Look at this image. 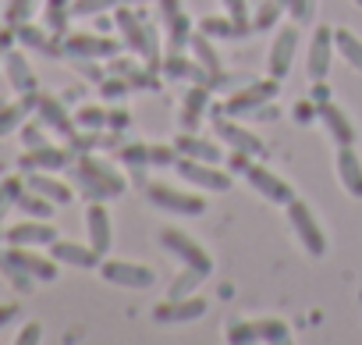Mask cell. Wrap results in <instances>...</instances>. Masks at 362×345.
I'll use <instances>...</instances> for the list:
<instances>
[{
	"label": "cell",
	"mask_w": 362,
	"mask_h": 345,
	"mask_svg": "<svg viewBox=\"0 0 362 345\" xmlns=\"http://www.w3.org/2000/svg\"><path fill=\"white\" fill-rule=\"evenodd\" d=\"M75 186L82 189V196L86 200H117L132 182H128V175H121V171L110 164V160H103V157H96V153H75Z\"/></svg>",
	"instance_id": "1"
},
{
	"label": "cell",
	"mask_w": 362,
	"mask_h": 345,
	"mask_svg": "<svg viewBox=\"0 0 362 345\" xmlns=\"http://www.w3.org/2000/svg\"><path fill=\"white\" fill-rule=\"evenodd\" d=\"M114 26H117L121 47H124L128 54H135L142 64H149V68L160 72V64H163V43H160V33H156L149 22H142V18H139L132 8H124V4L114 8Z\"/></svg>",
	"instance_id": "2"
},
{
	"label": "cell",
	"mask_w": 362,
	"mask_h": 345,
	"mask_svg": "<svg viewBox=\"0 0 362 345\" xmlns=\"http://www.w3.org/2000/svg\"><path fill=\"white\" fill-rule=\"evenodd\" d=\"M277 93H281V82L277 79H252V82H245L242 89H235L228 100H221L214 111H224V114H231V118H252V114H259V111H267L274 100H277Z\"/></svg>",
	"instance_id": "3"
},
{
	"label": "cell",
	"mask_w": 362,
	"mask_h": 345,
	"mask_svg": "<svg viewBox=\"0 0 362 345\" xmlns=\"http://www.w3.org/2000/svg\"><path fill=\"white\" fill-rule=\"evenodd\" d=\"M61 264L50 256V253H40V246H8L0 249V271L11 274V271H22L36 281H54L61 271Z\"/></svg>",
	"instance_id": "4"
},
{
	"label": "cell",
	"mask_w": 362,
	"mask_h": 345,
	"mask_svg": "<svg viewBox=\"0 0 362 345\" xmlns=\"http://www.w3.org/2000/svg\"><path fill=\"white\" fill-rule=\"evenodd\" d=\"M284 214H288V225H291V232H295V239L302 242V249L309 253V256H323L327 253V232H323V225L316 221V214H313V207L305 203V200H291V203H284Z\"/></svg>",
	"instance_id": "5"
},
{
	"label": "cell",
	"mask_w": 362,
	"mask_h": 345,
	"mask_svg": "<svg viewBox=\"0 0 362 345\" xmlns=\"http://www.w3.org/2000/svg\"><path fill=\"white\" fill-rule=\"evenodd\" d=\"M146 200L156 210H167V214H177V217L206 214V196L203 193H185V189H174L167 182H146Z\"/></svg>",
	"instance_id": "6"
},
{
	"label": "cell",
	"mask_w": 362,
	"mask_h": 345,
	"mask_svg": "<svg viewBox=\"0 0 362 345\" xmlns=\"http://www.w3.org/2000/svg\"><path fill=\"white\" fill-rule=\"evenodd\" d=\"M174 167H177L181 182L196 186L199 193H228V189H231V171H224L221 164L196 160V157H177Z\"/></svg>",
	"instance_id": "7"
},
{
	"label": "cell",
	"mask_w": 362,
	"mask_h": 345,
	"mask_svg": "<svg viewBox=\"0 0 362 345\" xmlns=\"http://www.w3.org/2000/svg\"><path fill=\"white\" fill-rule=\"evenodd\" d=\"M160 246H163V253H170L174 260H181V267H196V271H203V274L210 278L214 256H210L189 232H181V228H163V232H160Z\"/></svg>",
	"instance_id": "8"
},
{
	"label": "cell",
	"mask_w": 362,
	"mask_h": 345,
	"mask_svg": "<svg viewBox=\"0 0 362 345\" xmlns=\"http://www.w3.org/2000/svg\"><path fill=\"white\" fill-rule=\"evenodd\" d=\"M210 125H214V135H217L228 149H238V153H249V157H263V153H267L263 139H259L252 128H245L238 118H231V114H224V111H214Z\"/></svg>",
	"instance_id": "9"
},
{
	"label": "cell",
	"mask_w": 362,
	"mask_h": 345,
	"mask_svg": "<svg viewBox=\"0 0 362 345\" xmlns=\"http://www.w3.org/2000/svg\"><path fill=\"white\" fill-rule=\"evenodd\" d=\"M298 43H302V33H298V22H288V26H277L274 33V43H270V54H267V75L284 82L291 64H295V54H298Z\"/></svg>",
	"instance_id": "10"
},
{
	"label": "cell",
	"mask_w": 362,
	"mask_h": 345,
	"mask_svg": "<svg viewBox=\"0 0 362 345\" xmlns=\"http://www.w3.org/2000/svg\"><path fill=\"white\" fill-rule=\"evenodd\" d=\"M96 271H100L103 281L121 285V288H135V292L156 285V271L149 264H132V260H110V256H103Z\"/></svg>",
	"instance_id": "11"
},
{
	"label": "cell",
	"mask_w": 362,
	"mask_h": 345,
	"mask_svg": "<svg viewBox=\"0 0 362 345\" xmlns=\"http://www.w3.org/2000/svg\"><path fill=\"white\" fill-rule=\"evenodd\" d=\"M242 175H245V182H249L263 200H270V203H277V207H284V203H291V200H295V186H291L288 179H281L277 171H270L267 164L249 160V167L242 171Z\"/></svg>",
	"instance_id": "12"
},
{
	"label": "cell",
	"mask_w": 362,
	"mask_h": 345,
	"mask_svg": "<svg viewBox=\"0 0 362 345\" xmlns=\"http://www.w3.org/2000/svg\"><path fill=\"white\" fill-rule=\"evenodd\" d=\"M156 4H160L163 33H167V50H170V54L189 50L196 26H192V18L185 15V8H181V0H156Z\"/></svg>",
	"instance_id": "13"
},
{
	"label": "cell",
	"mask_w": 362,
	"mask_h": 345,
	"mask_svg": "<svg viewBox=\"0 0 362 345\" xmlns=\"http://www.w3.org/2000/svg\"><path fill=\"white\" fill-rule=\"evenodd\" d=\"M206 310H210V299H203V295H181V299H163V302H156L153 320H156V324L181 327V324L199 320Z\"/></svg>",
	"instance_id": "14"
},
{
	"label": "cell",
	"mask_w": 362,
	"mask_h": 345,
	"mask_svg": "<svg viewBox=\"0 0 362 345\" xmlns=\"http://www.w3.org/2000/svg\"><path fill=\"white\" fill-rule=\"evenodd\" d=\"M210 107H214V89H210V86L192 82V86H189V93L181 96L177 128H181V132H199V128H203V118H206V111H210Z\"/></svg>",
	"instance_id": "15"
},
{
	"label": "cell",
	"mask_w": 362,
	"mask_h": 345,
	"mask_svg": "<svg viewBox=\"0 0 362 345\" xmlns=\"http://www.w3.org/2000/svg\"><path fill=\"white\" fill-rule=\"evenodd\" d=\"M334 64V29L330 26H316L309 36V54H305V72L313 82L327 79Z\"/></svg>",
	"instance_id": "16"
},
{
	"label": "cell",
	"mask_w": 362,
	"mask_h": 345,
	"mask_svg": "<svg viewBox=\"0 0 362 345\" xmlns=\"http://www.w3.org/2000/svg\"><path fill=\"white\" fill-rule=\"evenodd\" d=\"M71 164H75V149H71L68 142H64V146L47 142V146L25 149L22 160H18L22 171H64V167H71Z\"/></svg>",
	"instance_id": "17"
},
{
	"label": "cell",
	"mask_w": 362,
	"mask_h": 345,
	"mask_svg": "<svg viewBox=\"0 0 362 345\" xmlns=\"http://www.w3.org/2000/svg\"><path fill=\"white\" fill-rule=\"evenodd\" d=\"M121 43V40H117ZM107 36L96 33H64V54L68 57H96V61H110L121 47Z\"/></svg>",
	"instance_id": "18"
},
{
	"label": "cell",
	"mask_w": 362,
	"mask_h": 345,
	"mask_svg": "<svg viewBox=\"0 0 362 345\" xmlns=\"http://www.w3.org/2000/svg\"><path fill=\"white\" fill-rule=\"evenodd\" d=\"M36 118L47 125V128H54L64 142H71L75 135H78V125H75V114H68V107H64V100H57V96H36Z\"/></svg>",
	"instance_id": "19"
},
{
	"label": "cell",
	"mask_w": 362,
	"mask_h": 345,
	"mask_svg": "<svg viewBox=\"0 0 362 345\" xmlns=\"http://www.w3.org/2000/svg\"><path fill=\"white\" fill-rule=\"evenodd\" d=\"M86 232H89V246L100 256H107L110 246H114V221H110V210H107L103 200H89V207H86Z\"/></svg>",
	"instance_id": "20"
},
{
	"label": "cell",
	"mask_w": 362,
	"mask_h": 345,
	"mask_svg": "<svg viewBox=\"0 0 362 345\" xmlns=\"http://www.w3.org/2000/svg\"><path fill=\"white\" fill-rule=\"evenodd\" d=\"M54 239H57V228L47 217H25V221L4 228L8 246H50Z\"/></svg>",
	"instance_id": "21"
},
{
	"label": "cell",
	"mask_w": 362,
	"mask_h": 345,
	"mask_svg": "<svg viewBox=\"0 0 362 345\" xmlns=\"http://www.w3.org/2000/svg\"><path fill=\"white\" fill-rule=\"evenodd\" d=\"M334 175L351 200H362V160L355 146H334Z\"/></svg>",
	"instance_id": "22"
},
{
	"label": "cell",
	"mask_w": 362,
	"mask_h": 345,
	"mask_svg": "<svg viewBox=\"0 0 362 345\" xmlns=\"http://www.w3.org/2000/svg\"><path fill=\"white\" fill-rule=\"evenodd\" d=\"M316 118L323 121V128L334 139V146H355V121L348 118V111L341 103H334V100L320 103L316 107Z\"/></svg>",
	"instance_id": "23"
},
{
	"label": "cell",
	"mask_w": 362,
	"mask_h": 345,
	"mask_svg": "<svg viewBox=\"0 0 362 345\" xmlns=\"http://www.w3.org/2000/svg\"><path fill=\"white\" fill-rule=\"evenodd\" d=\"M47 249H50V256H54L57 264H64V267H82V271H96L100 260H103L89 242H71V239H54Z\"/></svg>",
	"instance_id": "24"
},
{
	"label": "cell",
	"mask_w": 362,
	"mask_h": 345,
	"mask_svg": "<svg viewBox=\"0 0 362 345\" xmlns=\"http://www.w3.org/2000/svg\"><path fill=\"white\" fill-rule=\"evenodd\" d=\"M25 186H29L33 193L47 196V200L57 203V207H68V203L75 200V189L57 179V171H25Z\"/></svg>",
	"instance_id": "25"
},
{
	"label": "cell",
	"mask_w": 362,
	"mask_h": 345,
	"mask_svg": "<svg viewBox=\"0 0 362 345\" xmlns=\"http://www.w3.org/2000/svg\"><path fill=\"white\" fill-rule=\"evenodd\" d=\"M189 54L196 57V64H203L214 79H217V89L228 82V72H224V61H221V54H217V43L206 36V33H192V43H189Z\"/></svg>",
	"instance_id": "26"
},
{
	"label": "cell",
	"mask_w": 362,
	"mask_h": 345,
	"mask_svg": "<svg viewBox=\"0 0 362 345\" xmlns=\"http://www.w3.org/2000/svg\"><path fill=\"white\" fill-rule=\"evenodd\" d=\"M174 146H177L181 157H196V160H210V164H221V160H224L221 146L210 142V139H203L199 132H177Z\"/></svg>",
	"instance_id": "27"
},
{
	"label": "cell",
	"mask_w": 362,
	"mask_h": 345,
	"mask_svg": "<svg viewBox=\"0 0 362 345\" xmlns=\"http://www.w3.org/2000/svg\"><path fill=\"white\" fill-rule=\"evenodd\" d=\"M4 68H8V82H11L15 93H36V72H33V64L22 50H8Z\"/></svg>",
	"instance_id": "28"
},
{
	"label": "cell",
	"mask_w": 362,
	"mask_h": 345,
	"mask_svg": "<svg viewBox=\"0 0 362 345\" xmlns=\"http://www.w3.org/2000/svg\"><path fill=\"white\" fill-rule=\"evenodd\" d=\"M36 96L40 93H22V100L15 103H0V135H11L25 125V114L36 111Z\"/></svg>",
	"instance_id": "29"
},
{
	"label": "cell",
	"mask_w": 362,
	"mask_h": 345,
	"mask_svg": "<svg viewBox=\"0 0 362 345\" xmlns=\"http://www.w3.org/2000/svg\"><path fill=\"white\" fill-rule=\"evenodd\" d=\"M199 33H206L210 40H238V36H245L242 26L231 15H203L199 18Z\"/></svg>",
	"instance_id": "30"
},
{
	"label": "cell",
	"mask_w": 362,
	"mask_h": 345,
	"mask_svg": "<svg viewBox=\"0 0 362 345\" xmlns=\"http://www.w3.org/2000/svg\"><path fill=\"white\" fill-rule=\"evenodd\" d=\"M334 50L348 61V68L362 72V36H355L351 29H334Z\"/></svg>",
	"instance_id": "31"
},
{
	"label": "cell",
	"mask_w": 362,
	"mask_h": 345,
	"mask_svg": "<svg viewBox=\"0 0 362 345\" xmlns=\"http://www.w3.org/2000/svg\"><path fill=\"white\" fill-rule=\"evenodd\" d=\"M68 18H71V0H47V4H43V26L54 36L68 33Z\"/></svg>",
	"instance_id": "32"
},
{
	"label": "cell",
	"mask_w": 362,
	"mask_h": 345,
	"mask_svg": "<svg viewBox=\"0 0 362 345\" xmlns=\"http://www.w3.org/2000/svg\"><path fill=\"white\" fill-rule=\"evenodd\" d=\"M114 157H117L128 171L153 167V164H149V142H135V139H128V142H121V146L114 149Z\"/></svg>",
	"instance_id": "33"
},
{
	"label": "cell",
	"mask_w": 362,
	"mask_h": 345,
	"mask_svg": "<svg viewBox=\"0 0 362 345\" xmlns=\"http://www.w3.org/2000/svg\"><path fill=\"white\" fill-rule=\"evenodd\" d=\"M192 68H196V61H192V54L189 50H181V54H163V64H160V75H167V79H192Z\"/></svg>",
	"instance_id": "34"
},
{
	"label": "cell",
	"mask_w": 362,
	"mask_h": 345,
	"mask_svg": "<svg viewBox=\"0 0 362 345\" xmlns=\"http://www.w3.org/2000/svg\"><path fill=\"white\" fill-rule=\"evenodd\" d=\"M25 189H29V186H25V179H18V175H8L4 182H0V221L8 217L11 207H18V200H22Z\"/></svg>",
	"instance_id": "35"
},
{
	"label": "cell",
	"mask_w": 362,
	"mask_h": 345,
	"mask_svg": "<svg viewBox=\"0 0 362 345\" xmlns=\"http://www.w3.org/2000/svg\"><path fill=\"white\" fill-rule=\"evenodd\" d=\"M206 274L203 271H196V267H185L174 281H170V288H167V299H181V295H196V288H199V281H203Z\"/></svg>",
	"instance_id": "36"
},
{
	"label": "cell",
	"mask_w": 362,
	"mask_h": 345,
	"mask_svg": "<svg viewBox=\"0 0 362 345\" xmlns=\"http://www.w3.org/2000/svg\"><path fill=\"white\" fill-rule=\"evenodd\" d=\"M54 207H57V203H50L47 196H40V193H33V189H25L22 200H18V210H22L25 217H47V221H50Z\"/></svg>",
	"instance_id": "37"
},
{
	"label": "cell",
	"mask_w": 362,
	"mask_h": 345,
	"mask_svg": "<svg viewBox=\"0 0 362 345\" xmlns=\"http://www.w3.org/2000/svg\"><path fill=\"white\" fill-rule=\"evenodd\" d=\"M256 324V341H291V327L277 317H267V320H252Z\"/></svg>",
	"instance_id": "38"
},
{
	"label": "cell",
	"mask_w": 362,
	"mask_h": 345,
	"mask_svg": "<svg viewBox=\"0 0 362 345\" xmlns=\"http://www.w3.org/2000/svg\"><path fill=\"white\" fill-rule=\"evenodd\" d=\"M75 125H78V128H89V132L107 128V107H100V103H82V107L75 111Z\"/></svg>",
	"instance_id": "39"
},
{
	"label": "cell",
	"mask_w": 362,
	"mask_h": 345,
	"mask_svg": "<svg viewBox=\"0 0 362 345\" xmlns=\"http://www.w3.org/2000/svg\"><path fill=\"white\" fill-rule=\"evenodd\" d=\"M281 8H284V0H263L252 18V29H274L281 22Z\"/></svg>",
	"instance_id": "40"
},
{
	"label": "cell",
	"mask_w": 362,
	"mask_h": 345,
	"mask_svg": "<svg viewBox=\"0 0 362 345\" xmlns=\"http://www.w3.org/2000/svg\"><path fill=\"white\" fill-rule=\"evenodd\" d=\"M18 135H22V146L25 149H36V146H47L50 142V135H47V125L36 118V121H25L22 128H18Z\"/></svg>",
	"instance_id": "41"
},
{
	"label": "cell",
	"mask_w": 362,
	"mask_h": 345,
	"mask_svg": "<svg viewBox=\"0 0 362 345\" xmlns=\"http://www.w3.org/2000/svg\"><path fill=\"white\" fill-rule=\"evenodd\" d=\"M117 8V0H71V18H89Z\"/></svg>",
	"instance_id": "42"
},
{
	"label": "cell",
	"mask_w": 362,
	"mask_h": 345,
	"mask_svg": "<svg viewBox=\"0 0 362 345\" xmlns=\"http://www.w3.org/2000/svg\"><path fill=\"white\" fill-rule=\"evenodd\" d=\"M177 146L174 142H149V164L153 167H170V164H177Z\"/></svg>",
	"instance_id": "43"
},
{
	"label": "cell",
	"mask_w": 362,
	"mask_h": 345,
	"mask_svg": "<svg viewBox=\"0 0 362 345\" xmlns=\"http://www.w3.org/2000/svg\"><path fill=\"white\" fill-rule=\"evenodd\" d=\"M224 4V15H231L238 26H242V33H252V15H249V0H221Z\"/></svg>",
	"instance_id": "44"
},
{
	"label": "cell",
	"mask_w": 362,
	"mask_h": 345,
	"mask_svg": "<svg viewBox=\"0 0 362 345\" xmlns=\"http://www.w3.org/2000/svg\"><path fill=\"white\" fill-rule=\"evenodd\" d=\"M71 64H75L78 75H82L86 82H93V86H100V82L107 79V68H100L96 57H71Z\"/></svg>",
	"instance_id": "45"
},
{
	"label": "cell",
	"mask_w": 362,
	"mask_h": 345,
	"mask_svg": "<svg viewBox=\"0 0 362 345\" xmlns=\"http://www.w3.org/2000/svg\"><path fill=\"white\" fill-rule=\"evenodd\" d=\"M132 93V86H128V79H121V75H107L103 82H100V96L103 100H124Z\"/></svg>",
	"instance_id": "46"
},
{
	"label": "cell",
	"mask_w": 362,
	"mask_h": 345,
	"mask_svg": "<svg viewBox=\"0 0 362 345\" xmlns=\"http://www.w3.org/2000/svg\"><path fill=\"white\" fill-rule=\"evenodd\" d=\"M29 15H33V0H8V8H4L8 26H22V22H29Z\"/></svg>",
	"instance_id": "47"
},
{
	"label": "cell",
	"mask_w": 362,
	"mask_h": 345,
	"mask_svg": "<svg viewBox=\"0 0 362 345\" xmlns=\"http://www.w3.org/2000/svg\"><path fill=\"white\" fill-rule=\"evenodd\" d=\"M224 338L235 341V345H242V341H256V324H252V320H235V324H228Z\"/></svg>",
	"instance_id": "48"
},
{
	"label": "cell",
	"mask_w": 362,
	"mask_h": 345,
	"mask_svg": "<svg viewBox=\"0 0 362 345\" xmlns=\"http://www.w3.org/2000/svg\"><path fill=\"white\" fill-rule=\"evenodd\" d=\"M284 8H288L291 22H309L316 11V0H284Z\"/></svg>",
	"instance_id": "49"
},
{
	"label": "cell",
	"mask_w": 362,
	"mask_h": 345,
	"mask_svg": "<svg viewBox=\"0 0 362 345\" xmlns=\"http://www.w3.org/2000/svg\"><path fill=\"white\" fill-rule=\"evenodd\" d=\"M128 125H132L128 107H107V128H110V132H124Z\"/></svg>",
	"instance_id": "50"
},
{
	"label": "cell",
	"mask_w": 362,
	"mask_h": 345,
	"mask_svg": "<svg viewBox=\"0 0 362 345\" xmlns=\"http://www.w3.org/2000/svg\"><path fill=\"white\" fill-rule=\"evenodd\" d=\"M40 338H43V324L29 320V324H25V327L18 331V338H15V341H18V345H36Z\"/></svg>",
	"instance_id": "51"
},
{
	"label": "cell",
	"mask_w": 362,
	"mask_h": 345,
	"mask_svg": "<svg viewBox=\"0 0 362 345\" xmlns=\"http://www.w3.org/2000/svg\"><path fill=\"white\" fill-rule=\"evenodd\" d=\"M18 292H33V285H36V278H29V274H22V271H11V274H4Z\"/></svg>",
	"instance_id": "52"
},
{
	"label": "cell",
	"mask_w": 362,
	"mask_h": 345,
	"mask_svg": "<svg viewBox=\"0 0 362 345\" xmlns=\"http://www.w3.org/2000/svg\"><path fill=\"white\" fill-rule=\"evenodd\" d=\"M309 100H313L316 107L330 100V89H327V79H320V82H313V89H309Z\"/></svg>",
	"instance_id": "53"
},
{
	"label": "cell",
	"mask_w": 362,
	"mask_h": 345,
	"mask_svg": "<svg viewBox=\"0 0 362 345\" xmlns=\"http://www.w3.org/2000/svg\"><path fill=\"white\" fill-rule=\"evenodd\" d=\"M18 313H22V306H18V302H0V327H8Z\"/></svg>",
	"instance_id": "54"
},
{
	"label": "cell",
	"mask_w": 362,
	"mask_h": 345,
	"mask_svg": "<svg viewBox=\"0 0 362 345\" xmlns=\"http://www.w3.org/2000/svg\"><path fill=\"white\" fill-rule=\"evenodd\" d=\"M0 239H4V228H0Z\"/></svg>",
	"instance_id": "55"
},
{
	"label": "cell",
	"mask_w": 362,
	"mask_h": 345,
	"mask_svg": "<svg viewBox=\"0 0 362 345\" xmlns=\"http://www.w3.org/2000/svg\"><path fill=\"white\" fill-rule=\"evenodd\" d=\"M355 4H358V8H362V0H355Z\"/></svg>",
	"instance_id": "56"
}]
</instances>
